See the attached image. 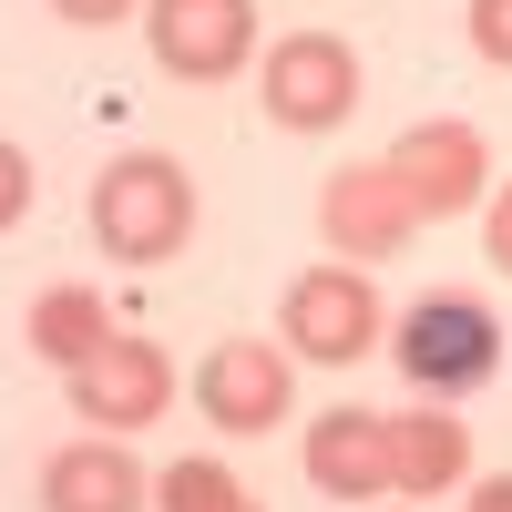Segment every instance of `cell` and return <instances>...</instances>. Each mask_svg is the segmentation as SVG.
<instances>
[{"label":"cell","mask_w":512,"mask_h":512,"mask_svg":"<svg viewBox=\"0 0 512 512\" xmlns=\"http://www.w3.org/2000/svg\"><path fill=\"white\" fill-rule=\"evenodd\" d=\"M93 236H103V256H123V267L185 256V236H195V175L175 154H113L103 185H93Z\"/></svg>","instance_id":"obj_1"},{"label":"cell","mask_w":512,"mask_h":512,"mask_svg":"<svg viewBox=\"0 0 512 512\" xmlns=\"http://www.w3.org/2000/svg\"><path fill=\"white\" fill-rule=\"evenodd\" d=\"M390 359H400V379L420 400H461L502 369V328H492L482 297H420L400 318V338H390Z\"/></svg>","instance_id":"obj_2"},{"label":"cell","mask_w":512,"mask_h":512,"mask_svg":"<svg viewBox=\"0 0 512 512\" xmlns=\"http://www.w3.org/2000/svg\"><path fill=\"white\" fill-rule=\"evenodd\" d=\"M256 103H267V123H287V134H338V123L359 113V52L338 31H287L267 72H256Z\"/></svg>","instance_id":"obj_3"},{"label":"cell","mask_w":512,"mask_h":512,"mask_svg":"<svg viewBox=\"0 0 512 512\" xmlns=\"http://www.w3.org/2000/svg\"><path fill=\"white\" fill-rule=\"evenodd\" d=\"M400 175L410 195V216L420 226H441V216H472L482 185H492V144H482V123H461V113H431V123H410V134L379 154Z\"/></svg>","instance_id":"obj_4"},{"label":"cell","mask_w":512,"mask_h":512,"mask_svg":"<svg viewBox=\"0 0 512 512\" xmlns=\"http://www.w3.org/2000/svg\"><path fill=\"white\" fill-rule=\"evenodd\" d=\"M277 338L297 359H328V369H349V359H369L379 338H390V318H379V287H369V267H308L287 287V308H277Z\"/></svg>","instance_id":"obj_5"},{"label":"cell","mask_w":512,"mask_h":512,"mask_svg":"<svg viewBox=\"0 0 512 512\" xmlns=\"http://www.w3.org/2000/svg\"><path fill=\"white\" fill-rule=\"evenodd\" d=\"M144 41L175 82H236L256 62V0H144Z\"/></svg>","instance_id":"obj_6"},{"label":"cell","mask_w":512,"mask_h":512,"mask_svg":"<svg viewBox=\"0 0 512 512\" xmlns=\"http://www.w3.org/2000/svg\"><path fill=\"white\" fill-rule=\"evenodd\" d=\"M318 236H328L338 267H369V256H400L420 236V216H410L390 164H349V175H328V195H318Z\"/></svg>","instance_id":"obj_7"},{"label":"cell","mask_w":512,"mask_h":512,"mask_svg":"<svg viewBox=\"0 0 512 512\" xmlns=\"http://www.w3.org/2000/svg\"><path fill=\"white\" fill-rule=\"evenodd\" d=\"M287 390H297V369H287L277 338H226V349H205V369H195V410L216 420V431H277Z\"/></svg>","instance_id":"obj_8"},{"label":"cell","mask_w":512,"mask_h":512,"mask_svg":"<svg viewBox=\"0 0 512 512\" xmlns=\"http://www.w3.org/2000/svg\"><path fill=\"white\" fill-rule=\"evenodd\" d=\"M164 400H175V359H164L154 338H123V328H113V349L72 369V410L103 420L113 441L144 431V420H164Z\"/></svg>","instance_id":"obj_9"},{"label":"cell","mask_w":512,"mask_h":512,"mask_svg":"<svg viewBox=\"0 0 512 512\" xmlns=\"http://www.w3.org/2000/svg\"><path fill=\"white\" fill-rule=\"evenodd\" d=\"M308 482L328 502H390V420H379V410L308 420Z\"/></svg>","instance_id":"obj_10"},{"label":"cell","mask_w":512,"mask_h":512,"mask_svg":"<svg viewBox=\"0 0 512 512\" xmlns=\"http://www.w3.org/2000/svg\"><path fill=\"white\" fill-rule=\"evenodd\" d=\"M144 492H154L144 461L113 431H93V441H72V451L41 461V512H144Z\"/></svg>","instance_id":"obj_11"},{"label":"cell","mask_w":512,"mask_h":512,"mask_svg":"<svg viewBox=\"0 0 512 512\" xmlns=\"http://www.w3.org/2000/svg\"><path fill=\"white\" fill-rule=\"evenodd\" d=\"M461 472H472V420H451L441 400H431V410H410V420H390V492L441 502Z\"/></svg>","instance_id":"obj_12"},{"label":"cell","mask_w":512,"mask_h":512,"mask_svg":"<svg viewBox=\"0 0 512 512\" xmlns=\"http://www.w3.org/2000/svg\"><path fill=\"white\" fill-rule=\"evenodd\" d=\"M21 338L72 379L82 359H103V349H113V308H103L93 287H41V297H31V318H21Z\"/></svg>","instance_id":"obj_13"},{"label":"cell","mask_w":512,"mask_h":512,"mask_svg":"<svg viewBox=\"0 0 512 512\" xmlns=\"http://www.w3.org/2000/svg\"><path fill=\"white\" fill-rule=\"evenodd\" d=\"M154 502H164V512H256L226 461H175V472L154 482Z\"/></svg>","instance_id":"obj_14"},{"label":"cell","mask_w":512,"mask_h":512,"mask_svg":"<svg viewBox=\"0 0 512 512\" xmlns=\"http://www.w3.org/2000/svg\"><path fill=\"white\" fill-rule=\"evenodd\" d=\"M472 52L492 72H512V0H472Z\"/></svg>","instance_id":"obj_15"},{"label":"cell","mask_w":512,"mask_h":512,"mask_svg":"<svg viewBox=\"0 0 512 512\" xmlns=\"http://www.w3.org/2000/svg\"><path fill=\"white\" fill-rule=\"evenodd\" d=\"M31 195H41V185H31V154H21V144H0V236L31 216Z\"/></svg>","instance_id":"obj_16"},{"label":"cell","mask_w":512,"mask_h":512,"mask_svg":"<svg viewBox=\"0 0 512 512\" xmlns=\"http://www.w3.org/2000/svg\"><path fill=\"white\" fill-rule=\"evenodd\" d=\"M52 11H62V21H82V31H103V21L134 11V0H52Z\"/></svg>","instance_id":"obj_17"},{"label":"cell","mask_w":512,"mask_h":512,"mask_svg":"<svg viewBox=\"0 0 512 512\" xmlns=\"http://www.w3.org/2000/svg\"><path fill=\"white\" fill-rule=\"evenodd\" d=\"M492 267H502V277H512V185H502V195H492Z\"/></svg>","instance_id":"obj_18"},{"label":"cell","mask_w":512,"mask_h":512,"mask_svg":"<svg viewBox=\"0 0 512 512\" xmlns=\"http://www.w3.org/2000/svg\"><path fill=\"white\" fill-rule=\"evenodd\" d=\"M472 512H512V472H492V482L472 492Z\"/></svg>","instance_id":"obj_19"}]
</instances>
